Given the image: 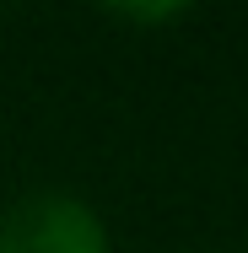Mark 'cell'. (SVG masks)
Wrapping results in <instances>:
<instances>
[{
	"instance_id": "obj_1",
	"label": "cell",
	"mask_w": 248,
	"mask_h": 253,
	"mask_svg": "<svg viewBox=\"0 0 248 253\" xmlns=\"http://www.w3.org/2000/svg\"><path fill=\"white\" fill-rule=\"evenodd\" d=\"M0 253H108V232L70 194H27L0 221Z\"/></svg>"
}]
</instances>
